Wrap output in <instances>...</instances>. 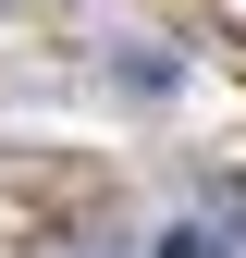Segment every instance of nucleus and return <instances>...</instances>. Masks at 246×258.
<instances>
[{"label": "nucleus", "mask_w": 246, "mask_h": 258, "mask_svg": "<svg viewBox=\"0 0 246 258\" xmlns=\"http://www.w3.org/2000/svg\"><path fill=\"white\" fill-rule=\"evenodd\" d=\"M222 209H234V234H246V172H234V184H222Z\"/></svg>", "instance_id": "2"}, {"label": "nucleus", "mask_w": 246, "mask_h": 258, "mask_svg": "<svg viewBox=\"0 0 246 258\" xmlns=\"http://www.w3.org/2000/svg\"><path fill=\"white\" fill-rule=\"evenodd\" d=\"M160 258H222V246H209V234H160Z\"/></svg>", "instance_id": "1"}]
</instances>
